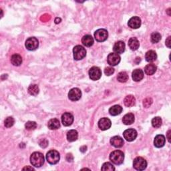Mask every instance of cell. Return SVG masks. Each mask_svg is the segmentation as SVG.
<instances>
[{"mask_svg": "<svg viewBox=\"0 0 171 171\" xmlns=\"http://www.w3.org/2000/svg\"><path fill=\"white\" fill-rule=\"evenodd\" d=\"M44 157L40 152H35L30 157V162L35 167H41L44 164Z\"/></svg>", "mask_w": 171, "mask_h": 171, "instance_id": "1", "label": "cell"}, {"mask_svg": "<svg viewBox=\"0 0 171 171\" xmlns=\"http://www.w3.org/2000/svg\"><path fill=\"white\" fill-rule=\"evenodd\" d=\"M110 160L114 165H122L124 160V154L120 150H115L110 154Z\"/></svg>", "mask_w": 171, "mask_h": 171, "instance_id": "2", "label": "cell"}, {"mask_svg": "<svg viewBox=\"0 0 171 171\" xmlns=\"http://www.w3.org/2000/svg\"><path fill=\"white\" fill-rule=\"evenodd\" d=\"M46 161L50 165H56L59 162L60 159V155L59 153L56 150H51L48 151L46 154Z\"/></svg>", "mask_w": 171, "mask_h": 171, "instance_id": "3", "label": "cell"}, {"mask_svg": "<svg viewBox=\"0 0 171 171\" xmlns=\"http://www.w3.org/2000/svg\"><path fill=\"white\" fill-rule=\"evenodd\" d=\"M74 58L76 60H81L86 56V49L82 46H76L73 49Z\"/></svg>", "mask_w": 171, "mask_h": 171, "instance_id": "4", "label": "cell"}, {"mask_svg": "<svg viewBox=\"0 0 171 171\" xmlns=\"http://www.w3.org/2000/svg\"><path fill=\"white\" fill-rule=\"evenodd\" d=\"M133 167L137 170H144L147 167V162L142 157H137L133 161Z\"/></svg>", "mask_w": 171, "mask_h": 171, "instance_id": "5", "label": "cell"}, {"mask_svg": "<svg viewBox=\"0 0 171 171\" xmlns=\"http://www.w3.org/2000/svg\"><path fill=\"white\" fill-rule=\"evenodd\" d=\"M108 37V31L105 29H99L94 32V38L98 42H103L106 41Z\"/></svg>", "mask_w": 171, "mask_h": 171, "instance_id": "6", "label": "cell"}, {"mask_svg": "<svg viewBox=\"0 0 171 171\" xmlns=\"http://www.w3.org/2000/svg\"><path fill=\"white\" fill-rule=\"evenodd\" d=\"M26 48L28 49L30 51H34L36 50L39 46V42L38 40V39L32 37L29 38L28 40L26 41Z\"/></svg>", "mask_w": 171, "mask_h": 171, "instance_id": "7", "label": "cell"}, {"mask_svg": "<svg viewBox=\"0 0 171 171\" xmlns=\"http://www.w3.org/2000/svg\"><path fill=\"white\" fill-rule=\"evenodd\" d=\"M137 132L133 128H129L127 129L123 133V136L124 139H126L128 142L134 141L137 137Z\"/></svg>", "mask_w": 171, "mask_h": 171, "instance_id": "8", "label": "cell"}, {"mask_svg": "<svg viewBox=\"0 0 171 171\" xmlns=\"http://www.w3.org/2000/svg\"><path fill=\"white\" fill-rule=\"evenodd\" d=\"M89 76L92 80H98L102 76V71L98 67H92L89 70Z\"/></svg>", "mask_w": 171, "mask_h": 171, "instance_id": "9", "label": "cell"}, {"mask_svg": "<svg viewBox=\"0 0 171 171\" xmlns=\"http://www.w3.org/2000/svg\"><path fill=\"white\" fill-rule=\"evenodd\" d=\"M107 62L108 64L111 66H115L120 63V56H119V54L116 53H110L108 56Z\"/></svg>", "mask_w": 171, "mask_h": 171, "instance_id": "10", "label": "cell"}, {"mask_svg": "<svg viewBox=\"0 0 171 171\" xmlns=\"http://www.w3.org/2000/svg\"><path fill=\"white\" fill-rule=\"evenodd\" d=\"M82 97V92L79 88H74L71 89L68 93L69 99L75 102V101L79 100Z\"/></svg>", "mask_w": 171, "mask_h": 171, "instance_id": "11", "label": "cell"}, {"mask_svg": "<svg viewBox=\"0 0 171 171\" xmlns=\"http://www.w3.org/2000/svg\"><path fill=\"white\" fill-rule=\"evenodd\" d=\"M74 122V116L70 112H66L62 116V122L64 126H71Z\"/></svg>", "mask_w": 171, "mask_h": 171, "instance_id": "12", "label": "cell"}, {"mask_svg": "<svg viewBox=\"0 0 171 171\" xmlns=\"http://www.w3.org/2000/svg\"><path fill=\"white\" fill-rule=\"evenodd\" d=\"M112 126L111 120L108 118H102L98 121V127L100 130H108Z\"/></svg>", "mask_w": 171, "mask_h": 171, "instance_id": "13", "label": "cell"}, {"mask_svg": "<svg viewBox=\"0 0 171 171\" xmlns=\"http://www.w3.org/2000/svg\"><path fill=\"white\" fill-rule=\"evenodd\" d=\"M128 25L132 29H138L141 26V19L137 16L131 18L128 22Z\"/></svg>", "mask_w": 171, "mask_h": 171, "instance_id": "14", "label": "cell"}, {"mask_svg": "<svg viewBox=\"0 0 171 171\" xmlns=\"http://www.w3.org/2000/svg\"><path fill=\"white\" fill-rule=\"evenodd\" d=\"M166 139L164 135L158 134L156 136L154 140V145L157 148H162L165 146Z\"/></svg>", "mask_w": 171, "mask_h": 171, "instance_id": "15", "label": "cell"}, {"mask_svg": "<svg viewBox=\"0 0 171 171\" xmlns=\"http://www.w3.org/2000/svg\"><path fill=\"white\" fill-rule=\"evenodd\" d=\"M125 44L122 41H118L117 42L115 43V44L114 45V53L117 54H123V52L125 51Z\"/></svg>", "mask_w": 171, "mask_h": 171, "instance_id": "16", "label": "cell"}, {"mask_svg": "<svg viewBox=\"0 0 171 171\" xmlns=\"http://www.w3.org/2000/svg\"><path fill=\"white\" fill-rule=\"evenodd\" d=\"M110 144L115 148H121L124 145V141L119 136H115L111 138Z\"/></svg>", "mask_w": 171, "mask_h": 171, "instance_id": "17", "label": "cell"}, {"mask_svg": "<svg viewBox=\"0 0 171 171\" xmlns=\"http://www.w3.org/2000/svg\"><path fill=\"white\" fill-rule=\"evenodd\" d=\"M132 77L134 82L141 81L144 78V72L141 69H136L133 72Z\"/></svg>", "mask_w": 171, "mask_h": 171, "instance_id": "18", "label": "cell"}, {"mask_svg": "<svg viewBox=\"0 0 171 171\" xmlns=\"http://www.w3.org/2000/svg\"><path fill=\"white\" fill-rule=\"evenodd\" d=\"M128 46L130 48V50L135 51L139 48L140 43L137 38H131L128 40Z\"/></svg>", "mask_w": 171, "mask_h": 171, "instance_id": "19", "label": "cell"}, {"mask_svg": "<svg viewBox=\"0 0 171 171\" xmlns=\"http://www.w3.org/2000/svg\"><path fill=\"white\" fill-rule=\"evenodd\" d=\"M11 63L15 66H19L22 63V58L18 54H15L11 57Z\"/></svg>", "mask_w": 171, "mask_h": 171, "instance_id": "20", "label": "cell"}, {"mask_svg": "<svg viewBox=\"0 0 171 171\" xmlns=\"http://www.w3.org/2000/svg\"><path fill=\"white\" fill-rule=\"evenodd\" d=\"M48 128L50 130H57L60 126V122L57 118H52L49 120L48 123Z\"/></svg>", "mask_w": 171, "mask_h": 171, "instance_id": "21", "label": "cell"}, {"mask_svg": "<svg viewBox=\"0 0 171 171\" xmlns=\"http://www.w3.org/2000/svg\"><path fill=\"white\" fill-rule=\"evenodd\" d=\"M124 103L126 107L134 106L136 104V99L134 96L133 95L126 96L124 100Z\"/></svg>", "mask_w": 171, "mask_h": 171, "instance_id": "22", "label": "cell"}, {"mask_svg": "<svg viewBox=\"0 0 171 171\" xmlns=\"http://www.w3.org/2000/svg\"><path fill=\"white\" fill-rule=\"evenodd\" d=\"M82 42L83 45L86 47H91L94 44V39L90 35H86L82 39Z\"/></svg>", "mask_w": 171, "mask_h": 171, "instance_id": "23", "label": "cell"}, {"mask_svg": "<svg viewBox=\"0 0 171 171\" xmlns=\"http://www.w3.org/2000/svg\"><path fill=\"white\" fill-rule=\"evenodd\" d=\"M157 54L154 50H149L145 54V59L148 62H153L157 60Z\"/></svg>", "mask_w": 171, "mask_h": 171, "instance_id": "24", "label": "cell"}, {"mask_svg": "<svg viewBox=\"0 0 171 171\" xmlns=\"http://www.w3.org/2000/svg\"><path fill=\"white\" fill-rule=\"evenodd\" d=\"M122 122L125 125H130L134 122V115L133 113H128L124 116Z\"/></svg>", "mask_w": 171, "mask_h": 171, "instance_id": "25", "label": "cell"}, {"mask_svg": "<svg viewBox=\"0 0 171 171\" xmlns=\"http://www.w3.org/2000/svg\"><path fill=\"white\" fill-rule=\"evenodd\" d=\"M157 67L153 64H149L146 65L145 68V72L148 76H152L157 72Z\"/></svg>", "mask_w": 171, "mask_h": 171, "instance_id": "26", "label": "cell"}, {"mask_svg": "<svg viewBox=\"0 0 171 171\" xmlns=\"http://www.w3.org/2000/svg\"><path fill=\"white\" fill-rule=\"evenodd\" d=\"M122 108L120 105H114L109 109V113L112 116H118L122 113Z\"/></svg>", "mask_w": 171, "mask_h": 171, "instance_id": "27", "label": "cell"}, {"mask_svg": "<svg viewBox=\"0 0 171 171\" xmlns=\"http://www.w3.org/2000/svg\"><path fill=\"white\" fill-rule=\"evenodd\" d=\"M78 137V133L76 130H71L68 132L67 139L69 142H74Z\"/></svg>", "mask_w": 171, "mask_h": 171, "instance_id": "28", "label": "cell"}, {"mask_svg": "<svg viewBox=\"0 0 171 171\" xmlns=\"http://www.w3.org/2000/svg\"><path fill=\"white\" fill-rule=\"evenodd\" d=\"M28 91L30 95L36 96L39 94V92H40V88H39L37 84H32L28 87Z\"/></svg>", "mask_w": 171, "mask_h": 171, "instance_id": "29", "label": "cell"}, {"mask_svg": "<svg viewBox=\"0 0 171 171\" xmlns=\"http://www.w3.org/2000/svg\"><path fill=\"white\" fill-rule=\"evenodd\" d=\"M117 80L118 82H121V83L126 82H127V80H128V74L126 72H120L118 74Z\"/></svg>", "mask_w": 171, "mask_h": 171, "instance_id": "30", "label": "cell"}, {"mask_svg": "<svg viewBox=\"0 0 171 171\" xmlns=\"http://www.w3.org/2000/svg\"><path fill=\"white\" fill-rule=\"evenodd\" d=\"M161 40V35L158 32H153L150 36V40L153 44H157Z\"/></svg>", "mask_w": 171, "mask_h": 171, "instance_id": "31", "label": "cell"}, {"mask_svg": "<svg viewBox=\"0 0 171 171\" xmlns=\"http://www.w3.org/2000/svg\"><path fill=\"white\" fill-rule=\"evenodd\" d=\"M152 125L154 128H160L162 125V119L161 117H158V116H157V117H154L153 120H152Z\"/></svg>", "mask_w": 171, "mask_h": 171, "instance_id": "32", "label": "cell"}, {"mask_svg": "<svg viewBox=\"0 0 171 171\" xmlns=\"http://www.w3.org/2000/svg\"><path fill=\"white\" fill-rule=\"evenodd\" d=\"M101 170L104 171H112V170H115V168L111 163L105 162L103 164L102 168H101Z\"/></svg>", "mask_w": 171, "mask_h": 171, "instance_id": "33", "label": "cell"}, {"mask_svg": "<svg viewBox=\"0 0 171 171\" xmlns=\"http://www.w3.org/2000/svg\"><path fill=\"white\" fill-rule=\"evenodd\" d=\"M14 123H15L14 118L13 117H11V116H10V117H7L6 118L5 121H4V125L6 128H11V126H13Z\"/></svg>", "mask_w": 171, "mask_h": 171, "instance_id": "34", "label": "cell"}, {"mask_svg": "<svg viewBox=\"0 0 171 171\" xmlns=\"http://www.w3.org/2000/svg\"><path fill=\"white\" fill-rule=\"evenodd\" d=\"M26 129L28 130H35L37 127V124L36 122H33V121H28L25 124Z\"/></svg>", "mask_w": 171, "mask_h": 171, "instance_id": "35", "label": "cell"}, {"mask_svg": "<svg viewBox=\"0 0 171 171\" xmlns=\"http://www.w3.org/2000/svg\"><path fill=\"white\" fill-rule=\"evenodd\" d=\"M114 73V69L112 67H107L104 69V74L108 76H110Z\"/></svg>", "mask_w": 171, "mask_h": 171, "instance_id": "36", "label": "cell"}, {"mask_svg": "<svg viewBox=\"0 0 171 171\" xmlns=\"http://www.w3.org/2000/svg\"><path fill=\"white\" fill-rule=\"evenodd\" d=\"M153 100L152 98H147L146 99L144 100L143 101V106H145V108H149L151 104H153Z\"/></svg>", "mask_w": 171, "mask_h": 171, "instance_id": "37", "label": "cell"}, {"mask_svg": "<svg viewBox=\"0 0 171 171\" xmlns=\"http://www.w3.org/2000/svg\"><path fill=\"white\" fill-rule=\"evenodd\" d=\"M48 145V142L46 139H43L40 142V146L42 148H46Z\"/></svg>", "mask_w": 171, "mask_h": 171, "instance_id": "38", "label": "cell"}, {"mask_svg": "<svg viewBox=\"0 0 171 171\" xmlns=\"http://www.w3.org/2000/svg\"><path fill=\"white\" fill-rule=\"evenodd\" d=\"M170 38H171L170 36H169L168 38H167L166 40V42H165V44L169 48H170V44H171V43H170Z\"/></svg>", "mask_w": 171, "mask_h": 171, "instance_id": "39", "label": "cell"}, {"mask_svg": "<svg viewBox=\"0 0 171 171\" xmlns=\"http://www.w3.org/2000/svg\"><path fill=\"white\" fill-rule=\"evenodd\" d=\"M170 130H169V131H168V133H167V134H166V138H167V139H168V141L169 142H170Z\"/></svg>", "mask_w": 171, "mask_h": 171, "instance_id": "40", "label": "cell"}, {"mask_svg": "<svg viewBox=\"0 0 171 171\" xmlns=\"http://www.w3.org/2000/svg\"><path fill=\"white\" fill-rule=\"evenodd\" d=\"M26 169H27V170L30 169V170H34L33 168H32V167H29V166H26V167H25V168L23 169V170H26Z\"/></svg>", "mask_w": 171, "mask_h": 171, "instance_id": "41", "label": "cell"}]
</instances>
